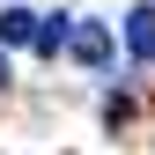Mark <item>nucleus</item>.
Returning <instances> with one entry per match:
<instances>
[{
	"label": "nucleus",
	"instance_id": "f257e3e1",
	"mask_svg": "<svg viewBox=\"0 0 155 155\" xmlns=\"http://www.w3.org/2000/svg\"><path fill=\"white\" fill-rule=\"evenodd\" d=\"M67 52H74L81 67H111V30H104V22H74Z\"/></svg>",
	"mask_w": 155,
	"mask_h": 155
},
{
	"label": "nucleus",
	"instance_id": "39448f33",
	"mask_svg": "<svg viewBox=\"0 0 155 155\" xmlns=\"http://www.w3.org/2000/svg\"><path fill=\"white\" fill-rule=\"evenodd\" d=\"M0 89H8V52H0Z\"/></svg>",
	"mask_w": 155,
	"mask_h": 155
},
{
	"label": "nucleus",
	"instance_id": "f03ea898",
	"mask_svg": "<svg viewBox=\"0 0 155 155\" xmlns=\"http://www.w3.org/2000/svg\"><path fill=\"white\" fill-rule=\"evenodd\" d=\"M126 52L155 59V8H126Z\"/></svg>",
	"mask_w": 155,
	"mask_h": 155
},
{
	"label": "nucleus",
	"instance_id": "7ed1b4c3",
	"mask_svg": "<svg viewBox=\"0 0 155 155\" xmlns=\"http://www.w3.org/2000/svg\"><path fill=\"white\" fill-rule=\"evenodd\" d=\"M0 45H37V15L30 8H8L0 15Z\"/></svg>",
	"mask_w": 155,
	"mask_h": 155
},
{
	"label": "nucleus",
	"instance_id": "20e7f679",
	"mask_svg": "<svg viewBox=\"0 0 155 155\" xmlns=\"http://www.w3.org/2000/svg\"><path fill=\"white\" fill-rule=\"evenodd\" d=\"M74 37V22L67 15H45V22H37V52H45V59H59V45Z\"/></svg>",
	"mask_w": 155,
	"mask_h": 155
}]
</instances>
